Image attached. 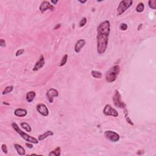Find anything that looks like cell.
I'll list each match as a JSON object with an SVG mask.
<instances>
[{"mask_svg": "<svg viewBox=\"0 0 156 156\" xmlns=\"http://www.w3.org/2000/svg\"><path fill=\"white\" fill-rule=\"evenodd\" d=\"M110 28V23L108 20L100 23L97 28V51L99 54H104L107 50Z\"/></svg>", "mask_w": 156, "mask_h": 156, "instance_id": "obj_1", "label": "cell"}, {"mask_svg": "<svg viewBox=\"0 0 156 156\" xmlns=\"http://www.w3.org/2000/svg\"><path fill=\"white\" fill-rule=\"evenodd\" d=\"M120 72V67L119 65H116L113 66L107 72L106 74V80L107 82L111 83L115 81L117 79V76H118Z\"/></svg>", "mask_w": 156, "mask_h": 156, "instance_id": "obj_2", "label": "cell"}, {"mask_svg": "<svg viewBox=\"0 0 156 156\" xmlns=\"http://www.w3.org/2000/svg\"><path fill=\"white\" fill-rule=\"evenodd\" d=\"M12 126L13 129H14L15 131L16 132H17V133L24 140L26 141V142H29V143H34V144H37V143H39V141H38L37 139L30 136L28 134H27L26 133H25V132H24L23 131H21L20 129V128H19V126H18L17 123H13L12 124Z\"/></svg>", "mask_w": 156, "mask_h": 156, "instance_id": "obj_3", "label": "cell"}, {"mask_svg": "<svg viewBox=\"0 0 156 156\" xmlns=\"http://www.w3.org/2000/svg\"><path fill=\"white\" fill-rule=\"evenodd\" d=\"M133 1L131 0H123L121 1L117 7V14L118 15H122L132 5Z\"/></svg>", "mask_w": 156, "mask_h": 156, "instance_id": "obj_4", "label": "cell"}, {"mask_svg": "<svg viewBox=\"0 0 156 156\" xmlns=\"http://www.w3.org/2000/svg\"><path fill=\"white\" fill-rule=\"evenodd\" d=\"M113 101L115 106L117 107L120 108V109H124V108L126 107V105L122 101L121 95L118 90H115L114 95L113 96Z\"/></svg>", "mask_w": 156, "mask_h": 156, "instance_id": "obj_5", "label": "cell"}, {"mask_svg": "<svg viewBox=\"0 0 156 156\" xmlns=\"http://www.w3.org/2000/svg\"><path fill=\"white\" fill-rule=\"evenodd\" d=\"M104 136L107 139L112 142H117L120 140V135L117 132L112 131H106L104 132Z\"/></svg>", "mask_w": 156, "mask_h": 156, "instance_id": "obj_6", "label": "cell"}, {"mask_svg": "<svg viewBox=\"0 0 156 156\" xmlns=\"http://www.w3.org/2000/svg\"><path fill=\"white\" fill-rule=\"evenodd\" d=\"M103 113L106 116H112L114 117H117L118 116V113L116 109L112 107L110 104L106 105L103 110Z\"/></svg>", "mask_w": 156, "mask_h": 156, "instance_id": "obj_7", "label": "cell"}, {"mask_svg": "<svg viewBox=\"0 0 156 156\" xmlns=\"http://www.w3.org/2000/svg\"><path fill=\"white\" fill-rule=\"evenodd\" d=\"M40 11L41 12V13H43L45 11H46L47 10H50L51 11L54 10V7L53 6L52 4H51V3L48 1H44L42 2L39 8Z\"/></svg>", "mask_w": 156, "mask_h": 156, "instance_id": "obj_8", "label": "cell"}, {"mask_svg": "<svg viewBox=\"0 0 156 156\" xmlns=\"http://www.w3.org/2000/svg\"><path fill=\"white\" fill-rule=\"evenodd\" d=\"M59 96V92L57 90L54 88H50L46 92V97L50 103H53L54 97H57Z\"/></svg>", "mask_w": 156, "mask_h": 156, "instance_id": "obj_9", "label": "cell"}, {"mask_svg": "<svg viewBox=\"0 0 156 156\" xmlns=\"http://www.w3.org/2000/svg\"><path fill=\"white\" fill-rule=\"evenodd\" d=\"M37 110L44 117H47L49 115V110L48 107L44 104H39L36 107Z\"/></svg>", "mask_w": 156, "mask_h": 156, "instance_id": "obj_10", "label": "cell"}, {"mask_svg": "<svg viewBox=\"0 0 156 156\" xmlns=\"http://www.w3.org/2000/svg\"><path fill=\"white\" fill-rule=\"evenodd\" d=\"M45 63V61L44 56H43V55H41L39 59L38 60L36 63H35V65H34L32 70H33L34 72H37V71H38L40 69V68H42V67L44 66Z\"/></svg>", "mask_w": 156, "mask_h": 156, "instance_id": "obj_11", "label": "cell"}, {"mask_svg": "<svg viewBox=\"0 0 156 156\" xmlns=\"http://www.w3.org/2000/svg\"><path fill=\"white\" fill-rule=\"evenodd\" d=\"M85 45V40L84 39H80L77 41V42L75 44V51L76 53H80V50H82L83 47Z\"/></svg>", "mask_w": 156, "mask_h": 156, "instance_id": "obj_12", "label": "cell"}, {"mask_svg": "<svg viewBox=\"0 0 156 156\" xmlns=\"http://www.w3.org/2000/svg\"><path fill=\"white\" fill-rule=\"evenodd\" d=\"M27 110L23 109H17L15 110L14 115L18 117H24L27 115Z\"/></svg>", "mask_w": 156, "mask_h": 156, "instance_id": "obj_13", "label": "cell"}, {"mask_svg": "<svg viewBox=\"0 0 156 156\" xmlns=\"http://www.w3.org/2000/svg\"><path fill=\"white\" fill-rule=\"evenodd\" d=\"M35 96H36V93L34 91H29L27 93L26 96V100L28 102H31L34 101V98H35Z\"/></svg>", "mask_w": 156, "mask_h": 156, "instance_id": "obj_14", "label": "cell"}, {"mask_svg": "<svg viewBox=\"0 0 156 156\" xmlns=\"http://www.w3.org/2000/svg\"><path fill=\"white\" fill-rule=\"evenodd\" d=\"M14 147L15 148L16 151H17V153L20 156L25 155V150L22 146L18 144H14Z\"/></svg>", "mask_w": 156, "mask_h": 156, "instance_id": "obj_15", "label": "cell"}, {"mask_svg": "<svg viewBox=\"0 0 156 156\" xmlns=\"http://www.w3.org/2000/svg\"><path fill=\"white\" fill-rule=\"evenodd\" d=\"M54 135V133H53V132H52V131H46V132H45L44 134L39 135V140L42 141V140H43L46 139L47 137H48L52 136V135Z\"/></svg>", "mask_w": 156, "mask_h": 156, "instance_id": "obj_16", "label": "cell"}, {"mask_svg": "<svg viewBox=\"0 0 156 156\" xmlns=\"http://www.w3.org/2000/svg\"><path fill=\"white\" fill-rule=\"evenodd\" d=\"M61 154V149L60 147H57L54 151H52L49 154L50 156H59Z\"/></svg>", "mask_w": 156, "mask_h": 156, "instance_id": "obj_17", "label": "cell"}, {"mask_svg": "<svg viewBox=\"0 0 156 156\" xmlns=\"http://www.w3.org/2000/svg\"><path fill=\"white\" fill-rule=\"evenodd\" d=\"M20 125H21V126L22 127V128L24 129L25 131H26L27 132H31V131H32V129H31V127L30 126L29 124L28 123H27L26 122H22V123H21Z\"/></svg>", "mask_w": 156, "mask_h": 156, "instance_id": "obj_18", "label": "cell"}, {"mask_svg": "<svg viewBox=\"0 0 156 156\" xmlns=\"http://www.w3.org/2000/svg\"><path fill=\"white\" fill-rule=\"evenodd\" d=\"M91 75L93 77L96 78V79H101L102 76V73H101V72H98V71H96V70L91 71Z\"/></svg>", "mask_w": 156, "mask_h": 156, "instance_id": "obj_19", "label": "cell"}, {"mask_svg": "<svg viewBox=\"0 0 156 156\" xmlns=\"http://www.w3.org/2000/svg\"><path fill=\"white\" fill-rule=\"evenodd\" d=\"M124 116H125V118L126 121L128 122L129 124H131V125L134 126V123L132 121V120L129 118V117H128V110H127L126 108H124Z\"/></svg>", "mask_w": 156, "mask_h": 156, "instance_id": "obj_20", "label": "cell"}, {"mask_svg": "<svg viewBox=\"0 0 156 156\" xmlns=\"http://www.w3.org/2000/svg\"><path fill=\"white\" fill-rule=\"evenodd\" d=\"M13 87L12 85H10V86H7V87H6V88H5V89L3 90V91H2V95H7V94L9 93H10L11 91H12V90H13Z\"/></svg>", "mask_w": 156, "mask_h": 156, "instance_id": "obj_21", "label": "cell"}, {"mask_svg": "<svg viewBox=\"0 0 156 156\" xmlns=\"http://www.w3.org/2000/svg\"><path fill=\"white\" fill-rule=\"evenodd\" d=\"M145 9L144 4L143 2H140L136 7V11L137 12H142Z\"/></svg>", "mask_w": 156, "mask_h": 156, "instance_id": "obj_22", "label": "cell"}, {"mask_svg": "<svg viewBox=\"0 0 156 156\" xmlns=\"http://www.w3.org/2000/svg\"><path fill=\"white\" fill-rule=\"evenodd\" d=\"M67 60H68V55L67 54H65L64 56H63L62 59L61 63H60V67H63L64 65H65L66 64Z\"/></svg>", "mask_w": 156, "mask_h": 156, "instance_id": "obj_23", "label": "cell"}, {"mask_svg": "<svg viewBox=\"0 0 156 156\" xmlns=\"http://www.w3.org/2000/svg\"><path fill=\"white\" fill-rule=\"evenodd\" d=\"M149 6L150 8H151L152 9H154L155 10L156 9V0H150L148 1Z\"/></svg>", "mask_w": 156, "mask_h": 156, "instance_id": "obj_24", "label": "cell"}, {"mask_svg": "<svg viewBox=\"0 0 156 156\" xmlns=\"http://www.w3.org/2000/svg\"><path fill=\"white\" fill-rule=\"evenodd\" d=\"M87 18L86 17H84L81 19V20L80 21V22L79 23V28H82V27L84 26L87 23Z\"/></svg>", "mask_w": 156, "mask_h": 156, "instance_id": "obj_25", "label": "cell"}, {"mask_svg": "<svg viewBox=\"0 0 156 156\" xmlns=\"http://www.w3.org/2000/svg\"><path fill=\"white\" fill-rule=\"evenodd\" d=\"M1 150H2L3 153L4 154H7L8 150H7V145L6 144H2L1 146Z\"/></svg>", "mask_w": 156, "mask_h": 156, "instance_id": "obj_26", "label": "cell"}, {"mask_svg": "<svg viewBox=\"0 0 156 156\" xmlns=\"http://www.w3.org/2000/svg\"><path fill=\"white\" fill-rule=\"evenodd\" d=\"M120 29L122 31H126L128 29V25L126 23H121L120 26Z\"/></svg>", "mask_w": 156, "mask_h": 156, "instance_id": "obj_27", "label": "cell"}, {"mask_svg": "<svg viewBox=\"0 0 156 156\" xmlns=\"http://www.w3.org/2000/svg\"><path fill=\"white\" fill-rule=\"evenodd\" d=\"M24 53V50H23V49H20V50H18L17 51V53H16V54H15V56H17V57H18V56L22 55Z\"/></svg>", "mask_w": 156, "mask_h": 156, "instance_id": "obj_28", "label": "cell"}, {"mask_svg": "<svg viewBox=\"0 0 156 156\" xmlns=\"http://www.w3.org/2000/svg\"><path fill=\"white\" fill-rule=\"evenodd\" d=\"M6 41L4 40V39H1L0 40V46L1 47H6Z\"/></svg>", "mask_w": 156, "mask_h": 156, "instance_id": "obj_29", "label": "cell"}, {"mask_svg": "<svg viewBox=\"0 0 156 156\" xmlns=\"http://www.w3.org/2000/svg\"><path fill=\"white\" fill-rule=\"evenodd\" d=\"M26 146L28 148H30V149H32V148H33V145H32V144H31V143H29V142L26 143Z\"/></svg>", "mask_w": 156, "mask_h": 156, "instance_id": "obj_30", "label": "cell"}, {"mask_svg": "<svg viewBox=\"0 0 156 156\" xmlns=\"http://www.w3.org/2000/svg\"><path fill=\"white\" fill-rule=\"evenodd\" d=\"M61 24H57V25H56V26H55V28H54V29H55V30L58 29L59 28H61Z\"/></svg>", "mask_w": 156, "mask_h": 156, "instance_id": "obj_31", "label": "cell"}, {"mask_svg": "<svg viewBox=\"0 0 156 156\" xmlns=\"http://www.w3.org/2000/svg\"><path fill=\"white\" fill-rule=\"evenodd\" d=\"M51 2L52 4H53L54 5H56L57 4V3L58 2V1H53V0H52V1H51Z\"/></svg>", "mask_w": 156, "mask_h": 156, "instance_id": "obj_32", "label": "cell"}, {"mask_svg": "<svg viewBox=\"0 0 156 156\" xmlns=\"http://www.w3.org/2000/svg\"><path fill=\"white\" fill-rule=\"evenodd\" d=\"M79 2H80V3H81V4H84V3H85L86 2H87V1H80V0H79Z\"/></svg>", "mask_w": 156, "mask_h": 156, "instance_id": "obj_33", "label": "cell"}]
</instances>
